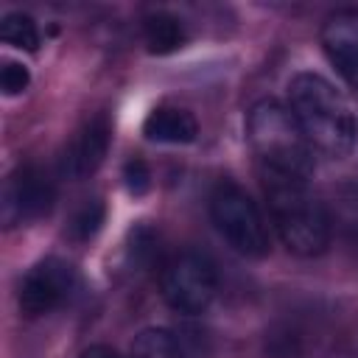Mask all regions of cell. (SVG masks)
I'll return each instance as SVG.
<instances>
[{
  "label": "cell",
  "instance_id": "1",
  "mask_svg": "<svg viewBox=\"0 0 358 358\" xmlns=\"http://www.w3.org/2000/svg\"><path fill=\"white\" fill-rule=\"evenodd\" d=\"M288 109L305 140L324 157H344L355 143V117L344 95L319 73H296L288 84Z\"/></svg>",
  "mask_w": 358,
  "mask_h": 358
},
{
  "label": "cell",
  "instance_id": "2",
  "mask_svg": "<svg viewBox=\"0 0 358 358\" xmlns=\"http://www.w3.org/2000/svg\"><path fill=\"white\" fill-rule=\"evenodd\" d=\"M260 185L282 246L299 257L322 255L330 243V215L324 204L310 193L308 179L260 173Z\"/></svg>",
  "mask_w": 358,
  "mask_h": 358
},
{
  "label": "cell",
  "instance_id": "3",
  "mask_svg": "<svg viewBox=\"0 0 358 358\" xmlns=\"http://www.w3.org/2000/svg\"><path fill=\"white\" fill-rule=\"evenodd\" d=\"M246 140L260 173L310 179L313 148L285 103L271 98L257 101L246 115Z\"/></svg>",
  "mask_w": 358,
  "mask_h": 358
},
{
  "label": "cell",
  "instance_id": "4",
  "mask_svg": "<svg viewBox=\"0 0 358 358\" xmlns=\"http://www.w3.org/2000/svg\"><path fill=\"white\" fill-rule=\"evenodd\" d=\"M210 218L218 229V235L243 257H263L268 255L271 238L268 224L260 213V207L252 201V196L224 179L210 193Z\"/></svg>",
  "mask_w": 358,
  "mask_h": 358
},
{
  "label": "cell",
  "instance_id": "5",
  "mask_svg": "<svg viewBox=\"0 0 358 358\" xmlns=\"http://www.w3.org/2000/svg\"><path fill=\"white\" fill-rule=\"evenodd\" d=\"M159 291L162 299L187 316L204 313L215 296H218V271L215 263L193 249L176 252L173 257L165 260L159 271Z\"/></svg>",
  "mask_w": 358,
  "mask_h": 358
},
{
  "label": "cell",
  "instance_id": "6",
  "mask_svg": "<svg viewBox=\"0 0 358 358\" xmlns=\"http://www.w3.org/2000/svg\"><path fill=\"white\" fill-rule=\"evenodd\" d=\"M76 288H78V274L73 263L62 257H45L36 266H31L20 282V296H17L20 310L31 319L48 316L64 302H70Z\"/></svg>",
  "mask_w": 358,
  "mask_h": 358
},
{
  "label": "cell",
  "instance_id": "7",
  "mask_svg": "<svg viewBox=\"0 0 358 358\" xmlns=\"http://www.w3.org/2000/svg\"><path fill=\"white\" fill-rule=\"evenodd\" d=\"M53 182L36 165H20L8 173L3 187V221L6 227H20L42 218L53 204Z\"/></svg>",
  "mask_w": 358,
  "mask_h": 358
},
{
  "label": "cell",
  "instance_id": "8",
  "mask_svg": "<svg viewBox=\"0 0 358 358\" xmlns=\"http://www.w3.org/2000/svg\"><path fill=\"white\" fill-rule=\"evenodd\" d=\"M109 120L103 115L90 117L67 143L64 154H62V173L70 179H84L90 173H95L109 151Z\"/></svg>",
  "mask_w": 358,
  "mask_h": 358
},
{
  "label": "cell",
  "instance_id": "9",
  "mask_svg": "<svg viewBox=\"0 0 358 358\" xmlns=\"http://www.w3.org/2000/svg\"><path fill=\"white\" fill-rule=\"evenodd\" d=\"M322 48L336 70L358 90V11L344 8L324 20Z\"/></svg>",
  "mask_w": 358,
  "mask_h": 358
},
{
  "label": "cell",
  "instance_id": "10",
  "mask_svg": "<svg viewBox=\"0 0 358 358\" xmlns=\"http://www.w3.org/2000/svg\"><path fill=\"white\" fill-rule=\"evenodd\" d=\"M143 134L151 143L162 145H187L199 134L196 117L182 106H157L143 120Z\"/></svg>",
  "mask_w": 358,
  "mask_h": 358
},
{
  "label": "cell",
  "instance_id": "11",
  "mask_svg": "<svg viewBox=\"0 0 358 358\" xmlns=\"http://www.w3.org/2000/svg\"><path fill=\"white\" fill-rule=\"evenodd\" d=\"M143 39H145V45H148L151 53L165 56V53H173L176 48L185 45V25L173 14L157 11V14L145 17V22H143Z\"/></svg>",
  "mask_w": 358,
  "mask_h": 358
},
{
  "label": "cell",
  "instance_id": "12",
  "mask_svg": "<svg viewBox=\"0 0 358 358\" xmlns=\"http://www.w3.org/2000/svg\"><path fill=\"white\" fill-rule=\"evenodd\" d=\"M129 358H185V350L173 333H168L162 327H148V330L137 333V338L131 341Z\"/></svg>",
  "mask_w": 358,
  "mask_h": 358
},
{
  "label": "cell",
  "instance_id": "13",
  "mask_svg": "<svg viewBox=\"0 0 358 358\" xmlns=\"http://www.w3.org/2000/svg\"><path fill=\"white\" fill-rule=\"evenodd\" d=\"M0 36L6 45H14L20 50H36L39 45V28L28 14H6L0 22Z\"/></svg>",
  "mask_w": 358,
  "mask_h": 358
},
{
  "label": "cell",
  "instance_id": "14",
  "mask_svg": "<svg viewBox=\"0 0 358 358\" xmlns=\"http://www.w3.org/2000/svg\"><path fill=\"white\" fill-rule=\"evenodd\" d=\"M101 221H103V207H101L98 201H87V204L73 215L70 232H73V238L87 241V238H92V235L98 232Z\"/></svg>",
  "mask_w": 358,
  "mask_h": 358
},
{
  "label": "cell",
  "instance_id": "15",
  "mask_svg": "<svg viewBox=\"0 0 358 358\" xmlns=\"http://www.w3.org/2000/svg\"><path fill=\"white\" fill-rule=\"evenodd\" d=\"M0 84H3V92L6 95H20L28 90L31 84V73L25 64L20 62H6L3 64V73H0Z\"/></svg>",
  "mask_w": 358,
  "mask_h": 358
},
{
  "label": "cell",
  "instance_id": "16",
  "mask_svg": "<svg viewBox=\"0 0 358 358\" xmlns=\"http://www.w3.org/2000/svg\"><path fill=\"white\" fill-rule=\"evenodd\" d=\"M123 179H126V187H129V193H134V196H140V193H145L148 190V179H151V173H148V168H145V162L143 159H131V162H126V168H123Z\"/></svg>",
  "mask_w": 358,
  "mask_h": 358
},
{
  "label": "cell",
  "instance_id": "17",
  "mask_svg": "<svg viewBox=\"0 0 358 358\" xmlns=\"http://www.w3.org/2000/svg\"><path fill=\"white\" fill-rule=\"evenodd\" d=\"M78 358H120L112 347H103V344H92V347H87Z\"/></svg>",
  "mask_w": 358,
  "mask_h": 358
}]
</instances>
